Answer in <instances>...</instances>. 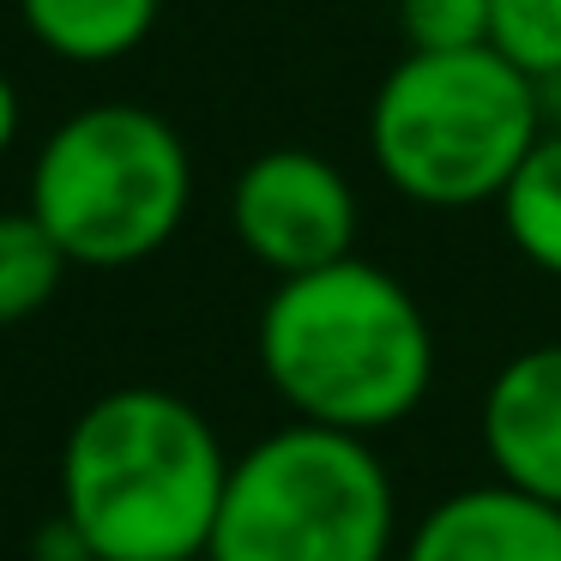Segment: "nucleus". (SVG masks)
<instances>
[{
  "mask_svg": "<svg viewBox=\"0 0 561 561\" xmlns=\"http://www.w3.org/2000/svg\"><path fill=\"white\" fill-rule=\"evenodd\" d=\"M85 556H91V543L79 537V525L67 513L43 519V531L31 537V561H85Z\"/></svg>",
  "mask_w": 561,
  "mask_h": 561,
  "instance_id": "4468645a",
  "label": "nucleus"
},
{
  "mask_svg": "<svg viewBox=\"0 0 561 561\" xmlns=\"http://www.w3.org/2000/svg\"><path fill=\"white\" fill-rule=\"evenodd\" d=\"M158 13L163 0H19L31 43L73 67H103L134 55L158 31Z\"/></svg>",
  "mask_w": 561,
  "mask_h": 561,
  "instance_id": "1a4fd4ad",
  "label": "nucleus"
},
{
  "mask_svg": "<svg viewBox=\"0 0 561 561\" xmlns=\"http://www.w3.org/2000/svg\"><path fill=\"white\" fill-rule=\"evenodd\" d=\"M399 495L368 435L284 423L230 459L206 561H387Z\"/></svg>",
  "mask_w": 561,
  "mask_h": 561,
  "instance_id": "20e7f679",
  "label": "nucleus"
},
{
  "mask_svg": "<svg viewBox=\"0 0 561 561\" xmlns=\"http://www.w3.org/2000/svg\"><path fill=\"white\" fill-rule=\"evenodd\" d=\"M85 561H103V556H85Z\"/></svg>",
  "mask_w": 561,
  "mask_h": 561,
  "instance_id": "dca6fc26",
  "label": "nucleus"
},
{
  "mask_svg": "<svg viewBox=\"0 0 561 561\" xmlns=\"http://www.w3.org/2000/svg\"><path fill=\"white\" fill-rule=\"evenodd\" d=\"M260 375L290 416L375 440L435 380V332L411 284L363 254L278 278L254 327Z\"/></svg>",
  "mask_w": 561,
  "mask_h": 561,
  "instance_id": "f257e3e1",
  "label": "nucleus"
},
{
  "mask_svg": "<svg viewBox=\"0 0 561 561\" xmlns=\"http://www.w3.org/2000/svg\"><path fill=\"white\" fill-rule=\"evenodd\" d=\"M495 211L525 266H537L543 278H561V127L537 134L513 182L501 187Z\"/></svg>",
  "mask_w": 561,
  "mask_h": 561,
  "instance_id": "9d476101",
  "label": "nucleus"
},
{
  "mask_svg": "<svg viewBox=\"0 0 561 561\" xmlns=\"http://www.w3.org/2000/svg\"><path fill=\"white\" fill-rule=\"evenodd\" d=\"M230 453L170 387H115L61 440V513L103 561H206Z\"/></svg>",
  "mask_w": 561,
  "mask_h": 561,
  "instance_id": "f03ea898",
  "label": "nucleus"
},
{
  "mask_svg": "<svg viewBox=\"0 0 561 561\" xmlns=\"http://www.w3.org/2000/svg\"><path fill=\"white\" fill-rule=\"evenodd\" d=\"M19 85L7 73H0V158H7V151H13V139H19Z\"/></svg>",
  "mask_w": 561,
  "mask_h": 561,
  "instance_id": "2eb2a0df",
  "label": "nucleus"
},
{
  "mask_svg": "<svg viewBox=\"0 0 561 561\" xmlns=\"http://www.w3.org/2000/svg\"><path fill=\"white\" fill-rule=\"evenodd\" d=\"M67 248L49 236L37 211H0V327L43 314L67 278Z\"/></svg>",
  "mask_w": 561,
  "mask_h": 561,
  "instance_id": "9b49d317",
  "label": "nucleus"
},
{
  "mask_svg": "<svg viewBox=\"0 0 561 561\" xmlns=\"http://www.w3.org/2000/svg\"><path fill=\"white\" fill-rule=\"evenodd\" d=\"M194 206V158L146 103H91L43 139L31 211L73 266L122 272L163 254Z\"/></svg>",
  "mask_w": 561,
  "mask_h": 561,
  "instance_id": "39448f33",
  "label": "nucleus"
},
{
  "mask_svg": "<svg viewBox=\"0 0 561 561\" xmlns=\"http://www.w3.org/2000/svg\"><path fill=\"white\" fill-rule=\"evenodd\" d=\"M543 134V85L495 43L404 49L368 103L380 182L428 211L495 206Z\"/></svg>",
  "mask_w": 561,
  "mask_h": 561,
  "instance_id": "7ed1b4c3",
  "label": "nucleus"
},
{
  "mask_svg": "<svg viewBox=\"0 0 561 561\" xmlns=\"http://www.w3.org/2000/svg\"><path fill=\"white\" fill-rule=\"evenodd\" d=\"M489 43L537 85L561 79V0H489Z\"/></svg>",
  "mask_w": 561,
  "mask_h": 561,
  "instance_id": "f8f14e48",
  "label": "nucleus"
},
{
  "mask_svg": "<svg viewBox=\"0 0 561 561\" xmlns=\"http://www.w3.org/2000/svg\"><path fill=\"white\" fill-rule=\"evenodd\" d=\"M404 49H477L489 43V0H399Z\"/></svg>",
  "mask_w": 561,
  "mask_h": 561,
  "instance_id": "ddd939ff",
  "label": "nucleus"
},
{
  "mask_svg": "<svg viewBox=\"0 0 561 561\" xmlns=\"http://www.w3.org/2000/svg\"><path fill=\"white\" fill-rule=\"evenodd\" d=\"M230 230L248 260L272 272V278H296V272L332 266V260L356 254V230H363V206H356L351 175L332 158L308 146H272L242 163L230 187Z\"/></svg>",
  "mask_w": 561,
  "mask_h": 561,
  "instance_id": "423d86ee",
  "label": "nucleus"
},
{
  "mask_svg": "<svg viewBox=\"0 0 561 561\" xmlns=\"http://www.w3.org/2000/svg\"><path fill=\"white\" fill-rule=\"evenodd\" d=\"M477 428L501 483L561 507V344L507 356L483 392Z\"/></svg>",
  "mask_w": 561,
  "mask_h": 561,
  "instance_id": "0eeeda50",
  "label": "nucleus"
},
{
  "mask_svg": "<svg viewBox=\"0 0 561 561\" xmlns=\"http://www.w3.org/2000/svg\"><path fill=\"white\" fill-rule=\"evenodd\" d=\"M399 561H561V507L495 477L435 501Z\"/></svg>",
  "mask_w": 561,
  "mask_h": 561,
  "instance_id": "6e6552de",
  "label": "nucleus"
}]
</instances>
